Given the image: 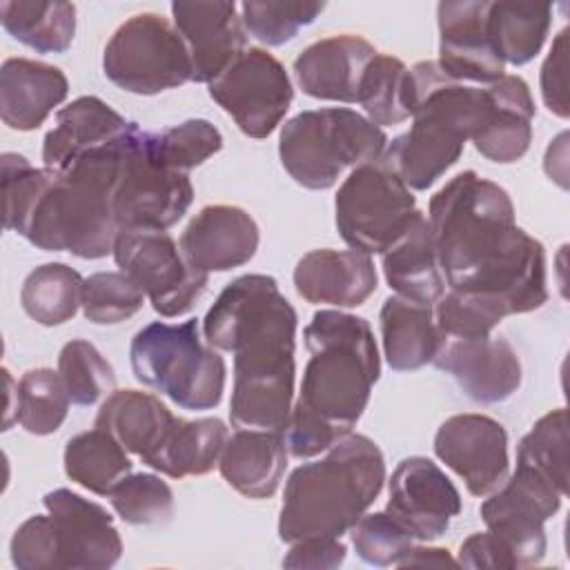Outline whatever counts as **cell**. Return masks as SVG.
Returning <instances> with one entry per match:
<instances>
[{"instance_id":"cell-47","label":"cell","mask_w":570,"mask_h":570,"mask_svg":"<svg viewBox=\"0 0 570 570\" xmlns=\"http://www.w3.org/2000/svg\"><path fill=\"white\" fill-rule=\"evenodd\" d=\"M568 29H561L552 47L541 65V76H539V87H541V98L543 105L550 109V114L559 118H568V80H566V69H568Z\"/></svg>"},{"instance_id":"cell-11","label":"cell","mask_w":570,"mask_h":570,"mask_svg":"<svg viewBox=\"0 0 570 570\" xmlns=\"http://www.w3.org/2000/svg\"><path fill=\"white\" fill-rule=\"evenodd\" d=\"M194 185L185 171L156 158L149 131L138 129L129 140L114 189V214L120 229L167 232L189 209Z\"/></svg>"},{"instance_id":"cell-6","label":"cell","mask_w":570,"mask_h":570,"mask_svg":"<svg viewBox=\"0 0 570 570\" xmlns=\"http://www.w3.org/2000/svg\"><path fill=\"white\" fill-rule=\"evenodd\" d=\"M412 127L387 142L381 160L414 191L432 187L463 154L490 111L488 89L448 78L436 60L412 69Z\"/></svg>"},{"instance_id":"cell-22","label":"cell","mask_w":570,"mask_h":570,"mask_svg":"<svg viewBox=\"0 0 570 570\" xmlns=\"http://www.w3.org/2000/svg\"><path fill=\"white\" fill-rule=\"evenodd\" d=\"M379 51L361 36L341 33L307 45L294 60L296 85L316 100L356 102L361 78Z\"/></svg>"},{"instance_id":"cell-31","label":"cell","mask_w":570,"mask_h":570,"mask_svg":"<svg viewBox=\"0 0 570 570\" xmlns=\"http://www.w3.org/2000/svg\"><path fill=\"white\" fill-rule=\"evenodd\" d=\"M227 439V425L216 416L194 421L176 416L160 445L142 463L169 479L200 476L218 465Z\"/></svg>"},{"instance_id":"cell-39","label":"cell","mask_w":570,"mask_h":570,"mask_svg":"<svg viewBox=\"0 0 570 570\" xmlns=\"http://www.w3.org/2000/svg\"><path fill=\"white\" fill-rule=\"evenodd\" d=\"M510 316L505 303L483 292L450 289L434 305V321L441 338H481Z\"/></svg>"},{"instance_id":"cell-42","label":"cell","mask_w":570,"mask_h":570,"mask_svg":"<svg viewBox=\"0 0 570 570\" xmlns=\"http://www.w3.org/2000/svg\"><path fill=\"white\" fill-rule=\"evenodd\" d=\"M149 145L160 163L187 174L223 149V134L205 118H189L158 134H149Z\"/></svg>"},{"instance_id":"cell-49","label":"cell","mask_w":570,"mask_h":570,"mask_svg":"<svg viewBox=\"0 0 570 570\" xmlns=\"http://www.w3.org/2000/svg\"><path fill=\"white\" fill-rule=\"evenodd\" d=\"M347 557V548L341 539H303L292 543L283 557L285 568H312L332 570L338 568Z\"/></svg>"},{"instance_id":"cell-23","label":"cell","mask_w":570,"mask_h":570,"mask_svg":"<svg viewBox=\"0 0 570 570\" xmlns=\"http://www.w3.org/2000/svg\"><path fill=\"white\" fill-rule=\"evenodd\" d=\"M136 127L98 96H80L58 109L56 125L42 140V163L49 169H65L82 156L120 142Z\"/></svg>"},{"instance_id":"cell-15","label":"cell","mask_w":570,"mask_h":570,"mask_svg":"<svg viewBox=\"0 0 570 570\" xmlns=\"http://www.w3.org/2000/svg\"><path fill=\"white\" fill-rule=\"evenodd\" d=\"M434 454L474 497H488L501 488L510 472L508 432L485 414L465 412L445 419L434 434Z\"/></svg>"},{"instance_id":"cell-14","label":"cell","mask_w":570,"mask_h":570,"mask_svg":"<svg viewBox=\"0 0 570 570\" xmlns=\"http://www.w3.org/2000/svg\"><path fill=\"white\" fill-rule=\"evenodd\" d=\"M563 494L541 474L517 468L501 488L488 494L479 512L494 537L512 552L517 568L539 566L548 550L543 523L561 508Z\"/></svg>"},{"instance_id":"cell-41","label":"cell","mask_w":570,"mask_h":570,"mask_svg":"<svg viewBox=\"0 0 570 570\" xmlns=\"http://www.w3.org/2000/svg\"><path fill=\"white\" fill-rule=\"evenodd\" d=\"M245 31L267 47H281L296 38V33L312 24L325 9V2L296 0H247L240 7Z\"/></svg>"},{"instance_id":"cell-18","label":"cell","mask_w":570,"mask_h":570,"mask_svg":"<svg viewBox=\"0 0 570 570\" xmlns=\"http://www.w3.org/2000/svg\"><path fill=\"white\" fill-rule=\"evenodd\" d=\"M448 372L461 392L481 405L508 401L521 385V361L503 336L441 338L432 358Z\"/></svg>"},{"instance_id":"cell-45","label":"cell","mask_w":570,"mask_h":570,"mask_svg":"<svg viewBox=\"0 0 570 570\" xmlns=\"http://www.w3.org/2000/svg\"><path fill=\"white\" fill-rule=\"evenodd\" d=\"M350 537L358 559L376 568L396 566V561L414 546L412 534L387 512L363 514L350 528Z\"/></svg>"},{"instance_id":"cell-29","label":"cell","mask_w":570,"mask_h":570,"mask_svg":"<svg viewBox=\"0 0 570 570\" xmlns=\"http://www.w3.org/2000/svg\"><path fill=\"white\" fill-rule=\"evenodd\" d=\"M379 325L383 356L394 372H412L432 363L439 347L434 305L394 294L385 298Z\"/></svg>"},{"instance_id":"cell-17","label":"cell","mask_w":570,"mask_h":570,"mask_svg":"<svg viewBox=\"0 0 570 570\" xmlns=\"http://www.w3.org/2000/svg\"><path fill=\"white\" fill-rule=\"evenodd\" d=\"M42 503L53 521L60 568L105 570L120 561V532L114 525V517L100 503L67 488L47 492Z\"/></svg>"},{"instance_id":"cell-9","label":"cell","mask_w":570,"mask_h":570,"mask_svg":"<svg viewBox=\"0 0 570 570\" xmlns=\"http://www.w3.org/2000/svg\"><path fill=\"white\" fill-rule=\"evenodd\" d=\"M102 71L122 91L156 96L191 80V58L174 22L145 11L111 33L102 51Z\"/></svg>"},{"instance_id":"cell-46","label":"cell","mask_w":570,"mask_h":570,"mask_svg":"<svg viewBox=\"0 0 570 570\" xmlns=\"http://www.w3.org/2000/svg\"><path fill=\"white\" fill-rule=\"evenodd\" d=\"M9 552L18 570H58L60 552L49 512L22 521L11 537Z\"/></svg>"},{"instance_id":"cell-1","label":"cell","mask_w":570,"mask_h":570,"mask_svg":"<svg viewBox=\"0 0 570 570\" xmlns=\"http://www.w3.org/2000/svg\"><path fill=\"white\" fill-rule=\"evenodd\" d=\"M439 265L450 289L501 298L510 314H528L548 301L546 249L517 225L510 194L465 169L428 205Z\"/></svg>"},{"instance_id":"cell-38","label":"cell","mask_w":570,"mask_h":570,"mask_svg":"<svg viewBox=\"0 0 570 570\" xmlns=\"http://www.w3.org/2000/svg\"><path fill=\"white\" fill-rule=\"evenodd\" d=\"M69 392L58 372L36 367L22 374L18 383V423L36 436L60 430L69 412Z\"/></svg>"},{"instance_id":"cell-13","label":"cell","mask_w":570,"mask_h":570,"mask_svg":"<svg viewBox=\"0 0 570 570\" xmlns=\"http://www.w3.org/2000/svg\"><path fill=\"white\" fill-rule=\"evenodd\" d=\"M207 91L249 138H267L283 122L294 98L283 62L261 47H247L207 85Z\"/></svg>"},{"instance_id":"cell-37","label":"cell","mask_w":570,"mask_h":570,"mask_svg":"<svg viewBox=\"0 0 570 570\" xmlns=\"http://www.w3.org/2000/svg\"><path fill=\"white\" fill-rule=\"evenodd\" d=\"M568 412L557 407L543 414L519 441L517 468H528L568 494Z\"/></svg>"},{"instance_id":"cell-2","label":"cell","mask_w":570,"mask_h":570,"mask_svg":"<svg viewBox=\"0 0 570 570\" xmlns=\"http://www.w3.org/2000/svg\"><path fill=\"white\" fill-rule=\"evenodd\" d=\"M296 325V309L267 274L234 278L207 309L205 341L234 354V428L285 430L294 405Z\"/></svg>"},{"instance_id":"cell-20","label":"cell","mask_w":570,"mask_h":570,"mask_svg":"<svg viewBox=\"0 0 570 570\" xmlns=\"http://www.w3.org/2000/svg\"><path fill=\"white\" fill-rule=\"evenodd\" d=\"M171 18L187 45L194 82L209 85L247 49L236 2H171Z\"/></svg>"},{"instance_id":"cell-44","label":"cell","mask_w":570,"mask_h":570,"mask_svg":"<svg viewBox=\"0 0 570 570\" xmlns=\"http://www.w3.org/2000/svg\"><path fill=\"white\" fill-rule=\"evenodd\" d=\"M116 514L131 525H163L174 514V492L156 474L125 476L109 494Z\"/></svg>"},{"instance_id":"cell-32","label":"cell","mask_w":570,"mask_h":570,"mask_svg":"<svg viewBox=\"0 0 570 570\" xmlns=\"http://www.w3.org/2000/svg\"><path fill=\"white\" fill-rule=\"evenodd\" d=\"M488 36L503 65H528L546 45L552 4L499 0L488 2Z\"/></svg>"},{"instance_id":"cell-4","label":"cell","mask_w":570,"mask_h":570,"mask_svg":"<svg viewBox=\"0 0 570 570\" xmlns=\"http://www.w3.org/2000/svg\"><path fill=\"white\" fill-rule=\"evenodd\" d=\"M303 338L309 358L283 430L294 459H312L347 436L381 376L376 338L363 316L321 309L305 325Z\"/></svg>"},{"instance_id":"cell-5","label":"cell","mask_w":570,"mask_h":570,"mask_svg":"<svg viewBox=\"0 0 570 570\" xmlns=\"http://www.w3.org/2000/svg\"><path fill=\"white\" fill-rule=\"evenodd\" d=\"M385 483L381 448L365 434H347L318 461L292 470L281 514L278 539H341L379 499Z\"/></svg>"},{"instance_id":"cell-21","label":"cell","mask_w":570,"mask_h":570,"mask_svg":"<svg viewBox=\"0 0 570 570\" xmlns=\"http://www.w3.org/2000/svg\"><path fill=\"white\" fill-rule=\"evenodd\" d=\"M258 225L238 205H207L183 229L178 247L187 263L205 274L249 263L258 249Z\"/></svg>"},{"instance_id":"cell-26","label":"cell","mask_w":570,"mask_h":570,"mask_svg":"<svg viewBox=\"0 0 570 570\" xmlns=\"http://www.w3.org/2000/svg\"><path fill=\"white\" fill-rule=\"evenodd\" d=\"M490 111L483 127L470 138L481 156L492 163H517L532 142V118L537 114L530 87L519 76H501L488 85Z\"/></svg>"},{"instance_id":"cell-19","label":"cell","mask_w":570,"mask_h":570,"mask_svg":"<svg viewBox=\"0 0 570 570\" xmlns=\"http://www.w3.org/2000/svg\"><path fill=\"white\" fill-rule=\"evenodd\" d=\"M439 60L441 71L456 82L492 85L505 76V65L497 56L488 36V2L459 0L439 2Z\"/></svg>"},{"instance_id":"cell-7","label":"cell","mask_w":570,"mask_h":570,"mask_svg":"<svg viewBox=\"0 0 570 570\" xmlns=\"http://www.w3.org/2000/svg\"><path fill=\"white\" fill-rule=\"evenodd\" d=\"M385 131L350 107L307 109L289 118L278 134L285 171L307 189H330L347 167L379 160Z\"/></svg>"},{"instance_id":"cell-24","label":"cell","mask_w":570,"mask_h":570,"mask_svg":"<svg viewBox=\"0 0 570 570\" xmlns=\"http://www.w3.org/2000/svg\"><path fill=\"white\" fill-rule=\"evenodd\" d=\"M294 287L312 305L358 307L379 285L372 258L356 249H312L294 267Z\"/></svg>"},{"instance_id":"cell-8","label":"cell","mask_w":570,"mask_h":570,"mask_svg":"<svg viewBox=\"0 0 570 570\" xmlns=\"http://www.w3.org/2000/svg\"><path fill=\"white\" fill-rule=\"evenodd\" d=\"M136 381L183 410H214L225 392V358L200 338L198 321H154L129 345Z\"/></svg>"},{"instance_id":"cell-27","label":"cell","mask_w":570,"mask_h":570,"mask_svg":"<svg viewBox=\"0 0 570 570\" xmlns=\"http://www.w3.org/2000/svg\"><path fill=\"white\" fill-rule=\"evenodd\" d=\"M287 445L276 430H236L218 459L220 476L243 497L269 499L287 470Z\"/></svg>"},{"instance_id":"cell-28","label":"cell","mask_w":570,"mask_h":570,"mask_svg":"<svg viewBox=\"0 0 570 570\" xmlns=\"http://www.w3.org/2000/svg\"><path fill=\"white\" fill-rule=\"evenodd\" d=\"M381 265L396 296L434 305L445 292L430 223L421 209L407 229L381 254Z\"/></svg>"},{"instance_id":"cell-33","label":"cell","mask_w":570,"mask_h":570,"mask_svg":"<svg viewBox=\"0 0 570 570\" xmlns=\"http://www.w3.org/2000/svg\"><path fill=\"white\" fill-rule=\"evenodd\" d=\"M0 22L18 42L38 53H62L76 36V4L60 0H4Z\"/></svg>"},{"instance_id":"cell-25","label":"cell","mask_w":570,"mask_h":570,"mask_svg":"<svg viewBox=\"0 0 570 570\" xmlns=\"http://www.w3.org/2000/svg\"><path fill=\"white\" fill-rule=\"evenodd\" d=\"M67 94L69 80L56 65L7 58L0 67V118L9 129H38Z\"/></svg>"},{"instance_id":"cell-10","label":"cell","mask_w":570,"mask_h":570,"mask_svg":"<svg viewBox=\"0 0 570 570\" xmlns=\"http://www.w3.org/2000/svg\"><path fill=\"white\" fill-rule=\"evenodd\" d=\"M416 212L412 189L381 158L354 167L334 198L341 238L367 256L383 254Z\"/></svg>"},{"instance_id":"cell-16","label":"cell","mask_w":570,"mask_h":570,"mask_svg":"<svg viewBox=\"0 0 570 570\" xmlns=\"http://www.w3.org/2000/svg\"><path fill=\"white\" fill-rule=\"evenodd\" d=\"M461 494L450 476L428 456H405L390 476L385 512L392 514L414 541H434L461 512Z\"/></svg>"},{"instance_id":"cell-48","label":"cell","mask_w":570,"mask_h":570,"mask_svg":"<svg viewBox=\"0 0 570 570\" xmlns=\"http://www.w3.org/2000/svg\"><path fill=\"white\" fill-rule=\"evenodd\" d=\"M456 563L463 566V568H474V570H481V568H492V570L517 568V561H514L512 552L490 530L472 532L461 543Z\"/></svg>"},{"instance_id":"cell-30","label":"cell","mask_w":570,"mask_h":570,"mask_svg":"<svg viewBox=\"0 0 570 570\" xmlns=\"http://www.w3.org/2000/svg\"><path fill=\"white\" fill-rule=\"evenodd\" d=\"M176 416L154 394L140 390H114L96 414V428L114 434L120 445L147 459L165 439Z\"/></svg>"},{"instance_id":"cell-12","label":"cell","mask_w":570,"mask_h":570,"mask_svg":"<svg viewBox=\"0 0 570 570\" xmlns=\"http://www.w3.org/2000/svg\"><path fill=\"white\" fill-rule=\"evenodd\" d=\"M111 254L165 318L187 314L207 289L209 274L191 267L167 232L120 229Z\"/></svg>"},{"instance_id":"cell-40","label":"cell","mask_w":570,"mask_h":570,"mask_svg":"<svg viewBox=\"0 0 570 570\" xmlns=\"http://www.w3.org/2000/svg\"><path fill=\"white\" fill-rule=\"evenodd\" d=\"M58 374L73 405H94L116 387V372L98 347L85 338H71L58 354Z\"/></svg>"},{"instance_id":"cell-50","label":"cell","mask_w":570,"mask_h":570,"mask_svg":"<svg viewBox=\"0 0 570 570\" xmlns=\"http://www.w3.org/2000/svg\"><path fill=\"white\" fill-rule=\"evenodd\" d=\"M399 568H445L459 566L456 559L445 548H430V546H412L399 561Z\"/></svg>"},{"instance_id":"cell-43","label":"cell","mask_w":570,"mask_h":570,"mask_svg":"<svg viewBox=\"0 0 570 570\" xmlns=\"http://www.w3.org/2000/svg\"><path fill=\"white\" fill-rule=\"evenodd\" d=\"M145 305V292L125 272H96L82 285V314L96 325H116Z\"/></svg>"},{"instance_id":"cell-36","label":"cell","mask_w":570,"mask_h":570,"mask_svg":"<svg viewBox=\"0 0 570 570\" xmlns=\"http://www.w3.org/2000/svg\"><path fill=\"white\" fill-rule=\"evenodd\" d=\"M356 102L379 127L405 122L412 116L414 102L412 73L405 62L387 53H376L361 78Z\"/></svg>"},{"instance_id":"cell-3","label":"cell","mask_w":570,"mask_h":570,"mask_svg":"<svg viewBox=\"0 0 570 570\" xmlns=\"http://www.w3.org/2000/svg\"><path fill=\"white\" fill-rule=\"evenodd\" d=\"M138 129L65 169H36L20 154H2L4 229L45 252H69L87 261L111 254L120 232L114 189L122 154Z\"/></svg>"},{"instance_id":"cell-35","label":"cell","mask_w":570,"mask_h":570,"mask_svg":"<svg viewBox=\"0 0 570 570\" xmlns=\"http://www.w3.org/2000/svg\"><path fill=\"white\" fill-rule=\"evenodd\" d=\"M85 278L65 263H45L31 269L20 289V305L45 327L71 321L82 305Z\"/></svg>"},{"instance_id":"cell-34","label":"cell","mask_w":570,"mask_h":570,"mask_svg":"<svg viewBox=\"0 0 570 570\" xmlns=\"http://www.w3.org/2000/svg\"><path fill=\"white\" fill-rule=\"evenodd\" d=\"M65 474L85 490L109 497L111 490L131 474V459L120 441L102 428H91L67 441Z\"/></svg>"}]
</instances>
